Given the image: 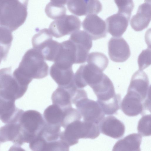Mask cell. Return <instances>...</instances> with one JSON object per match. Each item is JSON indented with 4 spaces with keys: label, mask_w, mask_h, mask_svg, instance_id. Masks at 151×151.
<instances>
[{
    "label": "cell",
    "mask_w": 151,
    "mask_h": 151,
    "mask_svg": "<svg viewBox=\"0 0 151 151\" xmlns=\"http://www.w3.org/2000/svg\"><path fill=\"white\" fill-rule=\"evenodd\" d=\"M49 66L41 54L34 48L25 53L17 68L13 73L31 82L33 79H41L47 76Z\"/></svg>",
    "instance_id": "cell-1"
},
{
    "label": "cell",
    "mask_w": 151,
    "mask_h": 151,
    "mask_svg": "<svg viewBox=\"0 0 151 151\" xmlns=\"http://www.w3.org/2000/svg\"><path fill=\"white\" fill-rule=\"evenodd\" d=\"M29 0H4L0 2V26L12 32L25 22Z\"/></svg>",
    "instance_id": "cell-2"
},
{
    "label": "cell",
    "mask_w": 151,
    "mask_h": 151,
    "mask_svg": "<svg viewBox=\"0 0 151 151\" xmlns=\"http://www.w3.org/2000/svg\"><path fill=\"white\" fill-rule=\"evenodd\" d=\"M64 129L60 139L69 147L77 144L80 139H95L100 133L98 124L81 120L70 123Z\"/></svg>",
    "instance_id": "cell-3"
},
{
    "label": "cell",
    "mask_w": 151,
    "mask_h": 151,
    "mask_svg": "<svg viewBox=\"0 0 151 151\" xmlns=\"http://www.w3.org/2000/svg\"><path fill=\"white\" fill-rule=\"evenodd\" d=\"M19 122L20 126L21 142L29 143L40 134L43 128L45 122L42 114L37 111H24Z\"/></svg>",
    "instance_id": "cell-4"
},
{
    "label": "cell",
    "mask_w": 151,
    "mask_h": 151,
    "mask_svg": "<svg viewBox=\"0 0 151 151\" xmlns=\"http://www.w3.org/2000/svg\"><path fill=\"white\" fill-rule=\"evenodd\" d=\"M11 71V67L0 69V96L15 101L24 95L28 87L21 84Z\"/></svg>",
    "instance_id": "cell-5"
},
{
    "label": "cell",
    "mask_w": 151,
    "mask_h": 151,
    "mask_svg": "<svg viewBox=\"0 0 151 151\" xmlns=\"http://www.w3.org/2000/svg\"><path fill=\"white\" fill-rule=\"evenodd\" d=\"M32 42L33 48L41 54L45 60L54 62L60 43L52 40L48 29L44 28L39 30L33 37Z\"/></svg>",
    "instance_id": "cell-6"
},
{
    "label": "cell",
    "mask_w": 151,
    "mask_h": 151,
    "mask_svg": "<svg viewBox=\"0 0 151 151\" xmlns=\"http://www.w3.org/2000/svg\"><path fill=\"white\" fill-rule=\"evenodd\" d=\"M81 26V22L78 17L66 15L52 21L48 29L52 35L59 38L79 30Z\"/></svg>",
    "instance_id": "cell-7"
},
{
    "label": "cell",
    "mask_w": 151,
    "mask_h": 151,
    "mask_svg": "<svg viewBox=\"0 0 151 151\" xmlns=\"http://www.w3.org/2000/svg\"><path fill=\"white\" fill-rule=\"evenodd\" d=\"M75 104L83 121L99 124L105 116V114L98 103L88 97L81 99Z\"/></svg>",
    "instance_id": "cell-8"
},
{
    "label": "cell",
    "mask_w": 151,
    "mask_h": 151,
    "mask_svg": "<svg viewBox=\"0 0 151 151\" xmlns=\"http://www.w3.org/2000/svg\"><path fill=\"white\" fill-rule=\"evenodd\" d=\"M127 91L138 94L148 109H150V87L146 73L139 70L134 73L131 78Z\"/></svg>",
    "instance_id": "cell-9"
},
{
    "label": "cell",
    "mask_w": 151,
    "mask_h": 151,
    "mask_svg": "<svg viewBox=\"0 0 151 151\" xmlns=\"http://www.w3.org/2000/svg\"><path fill=\"white\" fill-rule=\"evenodd\" d=\"M103 73L102 72L91 65H82L74 74V84L80 88H83L87 85L90 86L100 78Z\"/></svg>",
    "instance_id": "cell-10"
},
{
    "label": "cell",
    "mask_w": 151,
    "mask_h": 151,
    "mask_svg": "<svg viewBox=\"0 0 151 151\" xmlns=\"http://www.w3.org/2000/svg\"><path fill=\"white\" fill-rule=\"evenodd\" d=\"M83 28L92 40L105 37L107 31L106 22L95 14L86 16L82 23Z\"/></svg>",
    "instance_id": "cell-11"
},
{
    "label": "cell",
    "mask_w": 151,
    "mask_h": 151,
    "mask_svg": "<svg viewBox=\"0 0 151 151\" xmlns=\"http://www.w3.org/2000/svg\"><path fill=\"white\" fill-rule=\"evenodd\" d=\"M67 6L71 13L78 16L98 14L102 9L99 0H69Z\"/></svg>",
    "instance_id": "cell-12"
},
{
    "label": "cell",
    "mask_w": 151,
    "mask_h": 151,
    "mask_svg": "<svg viewBox=\"0 0 151 151\" xmlns=\"http://www.w3.org/2000/svg\"><path fill=\"white\" fill-rule=\"evenodd\" d=\"M108 52L110 59L118 63L126 61L130 56L129 45L122 37H112L108 43Z\"/></svg>",
    "instance_id": "cell-13"
},
{
    "label": "cell",
    "mask_w": 151,
    "mask_h": 151,
    "mask_svg": "<svg viewBox=\"0 0 151 151\" xmlns=\"http://www.w3.org/2000/svg\"><path fill=\"white\" fill-rule=\"evenodd\" d=\"M120 106L124 113L130 116H135L139 114L143 115L147 110L141 97L136 93L130 91H127Z\"/></svg>",
    "instance_id": "cell-14"
},
{
    "label": "cell",
    "mask_w": 151,
    "mask_h": 151,
    "mask_svg": "<svg viewBox=\"0 0 151 151\" xmlns=\"http://www.w3.org/2000/svg\"><path fill=\"white\" fill-rule=\"evenodd\" d=\"M96 96L98 103L107 102L115 99L116 94L114 85L108 76L103 73L101 79L90 87Z\"/></svg>",
    "instance_id": "cell-15"
},
{
    "label": "cell",
    "mask_w": 151,
    "mask_h": 151,
    "mask_svg": "<svg viewBox=\"0 0 151 151\" xmlns=\"http://www.w3.org/2000/svg\"><path fill=\"white\" fill-rule=\"evenodd\" d=\"M99 126L100 132L114 139L121 137L125 133L124 124L114 116L104 117L99 123Z\"/></svg>",
    "instance_id": "cell-16"
},
{
    "label": "cell",
    "mask_w": 151,
    "mask_h": 151,
    "mask_svg": "<svg viewBox=\"0 0 151 151\" xmlns=\"http://www.w3.org/2000/svg\"><path fill=\"white\" fill-rule=\"evenodd\" d=\"M51 77L58 86L66 87L74 85V73L72 67L55 63L51 66L50 71Z\"/></svg>",
    "instance_id": "cell-17"
},
{
    "label": "cell",
    "mask_w": 151,
    "mask_h": 151,
    "mask_svg": "<svg viewBox=\"0 0 151 151\" xmlns=\"http://www.w3.org/2000/svg\"><path fill=\"white\" fill-rule=\"evenodd\" d=\"M151 0H145L139 6L137 13L130 21L131 27L135 31H141L148 26L151 19Z\"/></svg>",
    "instance_id": "cell-18"
},
{
    "label": "cell",
    "mask_w": 151,
    "mask_h": 151,
    "mask_svg": "<svg viewBox=\"0 0 151 151\" xmlns=\"http://www.w3.org/2000/svg\"><path fill=\"white\" fill-rule=\"evenodd\" d=\"M19 117L0 128V143L11 141L14 144V146L17 148H19L22 145L19 122Z\"/></svg>",
    "instance_id": "cell-19"
},
{
    "label": "cell",
    "mask_w": 151,
    "mask_h": 151,
    "mask_svg": "<svg viewBox=\"0 0 151 151\" xmlns=\"http://www.w3.org/2000/svg\"><path fill=\"white\" fill-rule=\"evenodd\" d=\"M130 19L126 15L118 13L105 20L107 32L113 36H121L126 31Z\"/></svg>",
    "instance_id": "cell-20"
},
{
    "label": "cell",
    "mask_w": 151,
    "mask_h": 151,
    "mask_svg": "<svg viewBox=\"0 0 151 151\" xmlns=\"http://www.w3.org/2000/svg\"><path fill=\"white\" fill-rule=\"evenodd\" d=\"M76 88L74 86L67 87L58 86L51 96L52 104L64 110L72 107V101Z\"/></svg>",
    "instance_id": "cell-21"
},
{
    "label": "cell",
    "mask_w": 151,
    "mask_h": 151,
    "mask_svg": "<svg viewBox=\"0 0 151 151\" xmlns=\"http://www.w3.org/2000/svg\"><path fill=\"white\" fill-rule=\"evenodd\" d=\"M142 136L138 133H133L120 139L115 143L112 151H140Z\"/></svg>",
    "instance_id": "cell-22"
},
{
    "label": "cell",
    "mask_w": 151,
    "mask_h": 151,
    "mask_svg": "<svg viewBox=\"0 0 151 151\" xmlns=\"http://www.w3.org/2000/svg\"><path fill=\"white\" fill-rule=\"evenodd\" d=\"M43 118L45 123L51 125H60L64 116V111L58 106L52 104L44 110Z\"/></svg>",
    "instance_id": "cell-23"
},
{
    "label": "cell",
    "mask_w": 151,
    "mask_h": 151,
    "mask_svg": "<svg viewBox=\"0 0 151 151\" xmlns=\"http://www.w3.org/2000/svg\"><path fill=\"white\" fill-rule=\"evenodd\" d=\"M12 32L0 26V56L7 57L13 40Z\"/></svg>",
    "instance_id": "cell-24"
},
{
    "label": "cell",
    "mask_w": 151,
    "mask_h": 151,
    "mask_svg": "<svg viewBox=\"0 0 151 151\" xmlns=\"http://www.w3.org/2000/svg\"><path fill=\"white\" fill-rule=\"evenodd\" d=\"M86 61L88 64L93 66L102 72L108 66L109 62L108 58L104 54L99 52L89 54Z\"/></svg>",
    "instance_id": "cell-25"
},
{
    "label": "cell",
    "mask_w": 151,
    "mask_h": 151,
    "mask_svg": "<svg viewBox=\"0 0 151 151\" xmlns=\"http://www.w3.org/2000/svg\"><path fill=\"white\" fill-rule=\"evenodd\" d=\"M45 12L49 17L53 19H56L66 15V9L64 5L50 2L46 6Z\"/></svg>",
    "instance_id": "cell-26"
},
{
    "label": "cell",
    "mask_w": 151,
    "mask_h": 151,
    "mask_svg": "<svg viewBox=\"0 0 151 151\" xmlns=\"http://www.w3.org/2000/svg\"><path fill=\"white\" fill-rule=\"evenodd\" d=\"M64 116L61 126L64 128L70 123L76 120H81L82 116L77 109L72 107L63 110Z\"/></svg>",
    "instance_id": "cell-27"
},
{
    "label": "cell",
    "mask_w": 151,
    "mask_h": 151,
    "mask_svg": "<svg viewBox=\"0 0 151 151\" xmlns=\"http://www.w3.org/2000/svg\"><path fill=\"white\" fill-rule=\"evenodd\" d=\"M151 114L142 116L138 122L137 129L139 134L142 136L151 135Z\"/></svg>",
    "instance_id": "cell-28"
},
{
    "label": "cell",
    "mask_w": 151,
    "mask_h": 151,
    "mask_svg": "<svg viewBox=\"0 0 151 151\" xmlns=\"http://www.w3.org/2000/svg\"><path fill=\"white\" fill-rule=\"evenodd\" d=\"M118 9V13L123 14L130 19L134 5L133 0H114Z\"/></svg>",
    "instance_id": "cell-29"
},
{
    "label": "cell",
    "mask_w": 151,
    "mask_h": 151,
    "mask_svg": "<svg viewBox=\"0 0 151 151\" xmlns=\"http://www.w3.org/2000/svg\"><path fill=\"white\" fill-rule=\"evenodd\" d=\"M137 62L139 70H142L151 64V50L147 48L143 50L139 55Z\"/></svg>",
    "instance_id": "cell-30"
},
{
    "label": "cell",
    "mask_w": 151,
    "mask_h": 151,
    "mask_svg": "<svg viewBox=\"0 0 151 151\" xmlns=\"http://www.w3.org/2000/svg\"><path fill=\"white\" fill-rule=\"evenodd\" d=\"M51 2L55 4L63 5L66 4L69 0H50Z\"/></svg>",
    "instance_id": "cell-31"
},
{
    "label": "cell",
    "mask_w": 151,
    "mask_h": 151,
    "mask_svg": "<svg viewBox=\"0 0 151 151\" xmlns=\"http://www.w3.org/2000/svg\"><path fill=\"white\" fill-rule=\"evenodd\" d=\"M3 0H0V2H1L2 1H3Z\"/></svg>",
    "instance_id": "cell-32"
}]
</instances>
